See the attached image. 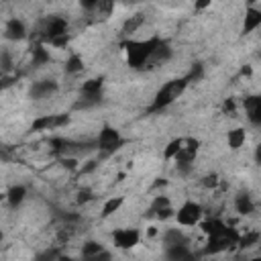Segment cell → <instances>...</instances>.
<instances>
[{
	"label": "cell",
	"instance_id": "cell-1",
	"mask_svg": "<svg viewBox=\"0 0 261 261\" xmlns=\"http://www.w3.org/2000/svg\"><path fill=\"white\" fill-rule=\"evenodd\" d=\"M159 45H161V41L157 37H149V39H141V41H126L124 43L126 63L135 69H141L143 65H147V61H151V57Z\"/></svg>",
	"mask_w": 261,
	"mask_h": 261
},
{
	"label": "cell",
	"instance_id": "cell-2",
	"mask_svg": "<svg viewBox=\"0 0 261 261\" xmlns=\"http://www.w3.org/2000/svg\"><path fill=\"white\" fill-rule=\"evenodd\" d=\"M188 84H190V82H188L186 77H181V80H171V82L163 84V86L157 90V94H155L153 110H161V108L169 106L171 102H175V100L184 94V90H186Z\"/></svg>",
	"mask_w": 261,
	"mask_h": 261
},
{
	"label": "cell",
	"instance_id": "cell-3",
	"mask_svg": "<svg viewBox=\"0 0 261 261\" xmlns=\"http://www.w3.org/2000/svg\"><path fill=\"white\" fill-rule=\"evenodd\" d=\"M202 216H204L202 206H200L198 202H192V200L184 202V204L175 210V220H177V224H181V226H196V224L202 222Z\"/></svg>",
	"mask_w": 261,
	"mask_h": 261
},
{
	"label": "cell",
	"instance_id": "cell-4",
	"mask_svg": "<svg viewBox=\"0 0 261 261\" xmlns=\"http://www.w3.org/2000/svg\"><path fill=\"white\" fill-rule=\"evenodd\" d=\"M96 145H98V149L102 151V153H114L120 145H122V137H120V133L114 128V126H102V130L98 133V139H96Z\"/></svg>",
	"mask_w": 261,
	"mask_h": 261
},
{
	"label": "cell",
	"instance_id": "cell-5",
	"mask_svg": "<svg viewBox=\"0 0 261 261\" xmlns=\"http://www.w3.org/2000/svg\"><path fill=\"white\" fill-rule=\"evenodd\" d=\"M141 232L137 228H116L112 232V243L118 249H133L139 245Z\"/></svg>",
	"mask_w": 261,
	"mask_h": 261
},
{
	"label": "cell",
	"instance_id": "cell-6",
	"mask_svg": "<svg viewBox=\"0 0 261 261\" xmlns=\"http://www.w3.org/2000/svg\"><path fill=\"white\" fill-rule=\"evenodd\" d=\"M69 116L67 114H43L39 116L37 120H33V130H51V128H57V126H63L67 124Z\"/></svg>",
	"mask_w": 261,
	"mask_h": 261
},
{
	"label": "cell",
	"instance_id": "cell-7",
	"mask_svg": "<svg viewBox=\"0 0 261 261\" xmlns=\"http://www.w3.org/2000/svg\"><path fill=\"white\" fill-rule=\"evenodd\" d=\"M4 35L10 41H22L27 37V27H24V22L20 18H10L6 22V27H4Z\"/></svg>",
	"mask_w": 261,
	"mask_h": 261
},
{
	"label": "cell",
	"instance_id": "cell-8",
	"mask_svg": "<svg viewBox=\"0 0 261 261\" xmlns=\"http://www.w3.org/2000/svg\"><path fill=\"white\" fill-rule=\"evenodd\" d=\"M259 24H261V10L255 8V6H247V10H245V18H243V29H241L243 35L253 33Z\"/></svg>",
	"mask_w": 261,
	"mask_h": 261
},
{
	"label": "cell",
	"instance_id": "cell-9",
	"mask_svg": "<svg viewBox=\"0 0 261 261\" xmlns=\"http://www.w3.org/2000/svg\"><path fill=\"white\" fill-rule=\"evenodd\" d=\"M200 226H202V230H204L206 237H220V234H224V232L228 230V224H226L224 220H220V218L202 220Z\"/></svg>",
	"mask_w": 261,
	"mask_h": 261
},
{
	"label": "cell",
	"instance_id": "cell-10",
	"mask_svg": "<svg viewBox=\"0 0 261 261\" xmlns=\"http://www.w3.org/2000/svg\"><path fill=\"white\" fill-rule=\"evenodd\" d=\"M245 110H247V118L261 126V96H251L245 100Z\"/></svg>",
	"mask_w": 261,
	"mask_h": 261
},
{
	"label": "cell",
	"instance_id": "cell-11",
	"mask_svg": "<svg viewBox=\"0 0 261 261\" xmlns=\"http://www.w3.org/2000/svg\"><path fill=\"white\" fill-rule=\"evenodd\" d=\"M55 90H57V84H55L53 80H41V82H35V84H33L31 96H33V98H49Z\"/></svg>",
	"mask_w": 261,
	"mask_h": 261
},
{
	"label": "cell",
	"instance_id": "cell-12",
	"mask_svg": "<svg viewBox=\"0 0 261 261\" xmlns=\"http://www.w3.org/2000/svg\"><path fill=\"white\" fill-rule=\"evenodd\" d=\"M245 139H247V133H245V128H241V126H237V128H232V130H228V137H226V143H228V149H232V151H237V149H241V147L245 145Z\"/></svg>",
	"mask_w": 261,
	"mask_h": 261
},
{
	"label": "cell",
	"instance_id": "cell-13",
	"mask_svg": "<svg viewBox=\"0 0 261 261\" xmlns=\"http://www.w3.org/2000/svg\"><path fill=\"white\" fill-rule=\"evenodd\" d=\"M122 202H124V198H122V196H114V198H108V200L104 202V206H102V218H108V216L116 214V212L120 210Z\"/></svg>",
	"mask_w": 261,
	"mask_h": 261
},
{
	"label": "cell",
	"instance_id": "cell-14",
	"mask_svg": "<svg viewBox=\"0 0 261 261\" xmlns=\"http://www.w3.org/2000/svg\"><path fill=\"white\" fill-rule=\"evenodd\" d=\"M143 22H145V16H143V14H133V16H128V18L124 20V24H122V35H133V33H137Z\"/></svg>",
	"mask_w": 261,
	"mask_h": 261
},
{
	"label": "cell",
	"instance_id": "cell-15",
	"mask_svg": "<svg viewBox=\"0 0 261 261\" xmlns=\"http://www.w3.org/2000/svg\"><path fill=\"white\" fill-rule=\"evenodd\" d=\"M234 208H237L239 214H251V212L255 210V204H253V200H251L247 194H241V196H237V200H234Z\"/></svg>",
	"mask_w": 261,
	"mask_h": 261
},
{
	"label": "cell",
	"instance_id": "cell-16",
	"mask_svg": "<svg viewBox=\"0 0 261 261\" xmlns=\"http://www.w3.org/2000/svg\"><path fill=\"white\" fill-rule=\"evenodd\" d=\"M104 251V247L98 243V241H86L84 245H82V259H92V257H96L98 253H102Z\"/></svg>",
	"mask_w": 261,
	"mask_h": 261
},
{
	"label": "cell",
	"instance_id": "cell-17",
	"mask_svg": "<svg viewBox=\"0 0 261 261\" xmlns=\"http://www.w3.org/2000/svg\"><path fill=\"white\" fill-rule=\"evenodd\" d=\"M181 147H184V139H173V141H169L167 147L163 149V157H165L167 161H171V159L175 161V157L179 155Z\"/></svg>",
	"mask_w": 261,
	"mask_h": 261
},
{
	"label": "cell",
	"instance_id": "cell-18",
	"mask_svg": "<svg viewBox=\"0 0 261 261\" xmlns=\"http://www.w3.org/2000/svg\"><path fill=\"white\" fill-rule=\"evenodd\" d=\"M259 239H261V237H259L257 230H249V232H245V234L239 237V243H237V245H239L241 249H249V247H255V245L259 243Z\"/></svg>",
	"mask_w": 261,
	"mask_h": 261
},
{
	"label": "cell",
	"instance_id": "cell-19",
	"mask_svg": "<svg viewBox=\"0 0 261 261\" xmlns=\"http://www.w3.org/2000/svg\"><path fill=\"white\" fill-rule=\"evenodd\" d=\"M82 69H84V61H82V57H80V55H75V53H73V55H69V57H67V61H65V71L73 75V73H80Z\"/></svg>",
	"mask_w": 261,
	"mask_h": 261
},
{
	"label": "cell",
	"instance_id": "cell-20",
	"mask_svg": "<svg viewBox=\"0 0 261 261\" xmlns=\"http://www.w3.org/2000/svg\"><path fill=\"white\" fill-rule=\"evenodd\" d=\"M24 196H27V190H24L22 186H12L6 198H8L10 206H18V204H20V202L24 200Z\"/></svg>",
	"mask_w": 261,
	"mask_h": 261
},
{
	"label": "cell",
	"instance_id": "cell-21",
	"mask_svg": "<svg viewBox=\"0 0 261 261\" xmlns=\"http://www.w3.org/2000/svg\"><path fill=\"white\" fill-rule=\"evenodd\" d=\"M169 206V198H165V196H157L155 200H153V204H151V212H159V210H163V208H167Z\"/></svg>",
	"mask_w": 261,
	"mask_h": 261
},
{
	"label": "cell",
	"instance_id": "cell-22",
	"mask_svg": "<svg viewBox=\"0 0 261 261\" xmlns=\"http://www.w3.org/2000/svg\"><path fill=\"white\" fill-rule=\"evenodd\" d=\"M88 200H92V194H90L88 190H84V192L77 194V202H80V204H86Z\"/></svg>",
	"mask_w": 261,
	"mask_h": 261
},
{
	"label": "cell",
	"instance_id": "cell-23",
	"mask_svg": "<svg viewBox=\"0 0 261 261\" xmlns=\"http://www.w3.org/2000/svg\"><path fill=\"white\" fill-rule=\"evenodd\" d=\"M216 184H218V177H216L214 173H212V175H208V177L204 179V186H206V188H214Z\"/></svg>",
	"mask_w": 261,
	"mask_h": 261
},
{
	"label": "cell",
	"instance_id": "cell-24",
	"mask_svg": "<svg viewBox=\"0 0 261 261\" xmlns=\"http://www.w3.org/2000/svg\"><path fill=\"white\" fill-rule=\"evenodd\" d=\"M255 161H257V163H261V143L255 147Z\"/></svg>",
	"mask_w": 261,
	"mask_h": 261
},
{
	"label": "cell",
	"instance_id": "cell-25",
	"mask_svg": "<svg viewBox=\"0 0 261 261\" xmlns=\"http://www.w3.org/2000/svg\"><path fill=\"white\" fill-rule=\"evenodd\" d=\"M249 261H261V257H253V259H249Z\"/></svg>",
	"mask_w": 261,
	"mask_h": 261
}]
</instances>
